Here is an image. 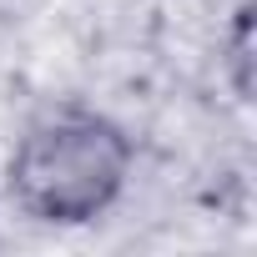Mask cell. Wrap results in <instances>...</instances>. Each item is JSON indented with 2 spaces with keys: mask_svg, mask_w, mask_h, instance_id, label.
I'll return each mask as SVG.
<instances>
[{
  "mask_svg": "<svg viewBox=\"0 0 257 257\" xmlns=\"http://www.w3.org/2000/svg\"><path fill=\"white\" fill-rule=\"evenodd\" d=\"M222 66H227L232 96L247 106L252 101V0H242L222 31Z\"/></svg>",
  "mask_w": 257,
  "mask_h": 257,
  "instance_id": "cell-2",
  "label": "cell"
},
{
  "mask_svg": "<svg viewBox=\"0 0 257 257\" xmlns=\"http://www.w3.org/2000/svg\"><path fill=\"white\" fill-rule=\"evenodd\" d=\"M137 167L126 126L91 106H61L26 126L6 162V202L36 227H91L101 222Z\"/></svg>",
  "mask_w": 257,
  "mask_h": 257,
  "instance_id": "cell-1",
  "label": "cell"
}]
</instances>
